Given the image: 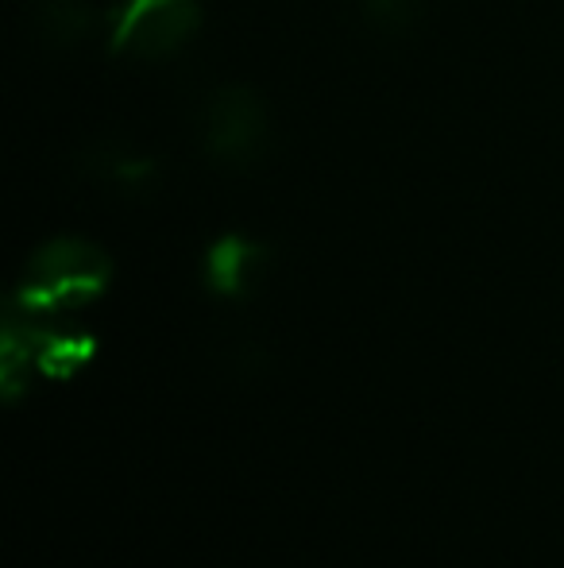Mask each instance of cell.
Returning a JSON list of instances; mask_svg holds the SVG:
<instances>
[{
    "mask_svg": "<svg viewBox=\"0 0 564 568\" xmlns=\"http://www.w3.org/2000/svg\"><path fill=\"white\" fill-rule=\"evenodd\" d=\"M113 283V260L82 236H54L31 252L8 306L20 314L59 317L98 302Z\"/></svg>",
    "mask_w": 564,
    "mask_h": 568,
    "instance_id": "cell-1",
    "label": "cell"
},
{
    "mask_svg": "<svg viewBox=\"0 0 564 568\" xmlns=\"http://www.w3.org/2000/svg\"><path fill=\"white\" fill-rule=\"evenodd\" d=\"M205 155L228 171H248L271 155V113L252 85H221L209 93L197 120Z\"/></svg>",
    "mask_w": 564,
    "mask_h": 568,
    "instance_id": "cell-2",
    "label": "cell"
},
{
    "mask_svg": "<svg viewBox=\"0 0 564 568\" xmlns=\"http://www.w3.org/2000/svg\"><path fill=\"white\" fill-rule=\"evenodd\" d=\"M202 28L197 0H121L109 12V51L158 62L178 54Z\"/></svg>",
    "mask_w": 564,
    "mask_h": 568,
    "instance_id": "cell-3",
    "label": "cell"
},
{
    "mask_svg": "<svg viewBox=\"0 0 564 568\" xmlns=\"http://www.w3.org/2000/svg\"><path fill=\"white\" fill-rule=\"evenodd\" d=\"M267 267H271V247L244 232H225L205 247L202 278L217 298L244 302L267 275Z\"/></svg>",
    "mask_w": 564,
    "mask_h": 568,
    "instance_id": "cell-4",
    "label": "cell"
},
{
    "mask_svg": "<svg viewBox=\"0 0 564 568\" xmlns=\"http://www.w3.org/2000/svg\"><path fill=\"white\" fill-rule=\"evenodd\" d=\"M23 325H28L35 375H43V379H70L98 356V337L78 329V325H54L51 317L35 314H23Z\"/></svg>",
    "mask_w": 564,
    "mask_h": 568,
    "instance_id": "cell-5",
    "label": "cell"
},
{
    "mask_svg": "<svg viewBox=\"0 0 564 568\" xmlns=\"http://www.w3.org/2000/svg\"><path fill=\"white\" fill-rule=\"evenodd\" d=\"M78 166L101 186H113L121 194H147L158 182V163L147 151H136L129 140H93L78 155Z\"/></svg>",
    "mask_w": 564,
    "mask_h": 568,
    "instance_id": "cell-6",
    "label": "cell"
},
{
    "mask_svg": "<svg viewBox=\"0 0 564 568\" xmlns=\"http://www.w3.org/2000/svg\"><path fill=\"white\" fill-rule=\"evenodd\" d=\"M31 20H35V31L47 47L70 51V47L85 43L98 31L101 16L85 0H35Z\"/></svg>",
    "mask_w": 564,
    "mask_h": 568,
    "instance_id": "cell-7",
    "label": "cell"
},
{
    "mask_svg": "<svg viewBox=\"0 0 564 568\" xmlns=\"http://www.w3.org/2000/svg\"><path fill=\"white\" fill-rule=\"evenodd\" d=\"M31 372H35V359H31V341L23 314H16L12 306L4 310V325H0V398L8 406H16L31 387Z\"/></svg>",
    "mask_w": 564,
    "mask_h": 568,
    "instance_id": "cell-8",
    "label": "cell"
},
{
    "mask_svg": "<svg viewBox=\"0 0 564 568\" xmlns=\"http://www.w3.org/2000/svg\"><path fill=\"white\" fill-rule=\"evenodd\" d=\"M360 16L379 39H407L422 28L425 0H360Z\"/></svg>",
    "mask_w": 564,
    "mask_h": 568,
    "instance_id": "cell-9",
    "label": "cell"
}]
</instances>
